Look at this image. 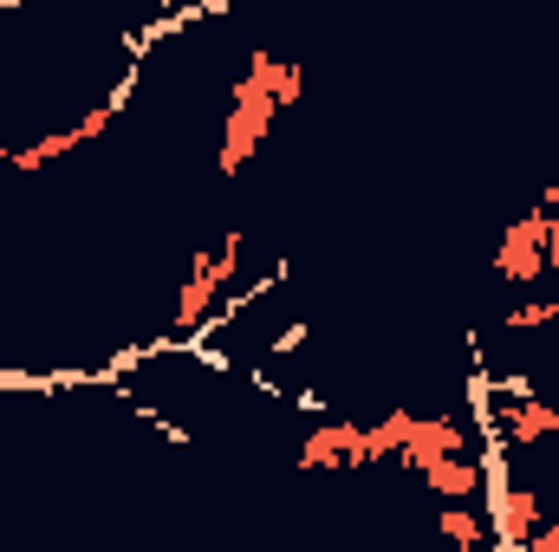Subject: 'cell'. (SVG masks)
<instances>
[{
  "label": "cell",
  "mask_w": 559,
  "mask_h": 552,
  "mask_svg": "<svg viewBox=\"0 0 559 552\" xmlns=\"http://www.w3.org/2000/svg\"><path fill=\"white\" fill-rule=\"evenodd\" d=\"M411 429H417V416H411V410H397V416H384L378 429H365V448H371V461H384V455H404Z\"/></svg>",
  "instance_id": "30bf717a"
},
{
  "label": "cell",
  "mask_w": 559,
  "mask_h": 552,
  "mask_svg": "<svg viewBox=\"0 0 559 552\" xmlns=\"http://www.w3.org/2000/svg\"><path fill=\"white\" fill-rule=\"evenodd\" d=\"M547 267H559V208L547 215Z\"/></svg>",
  "instance_id": "5bb4252c"
},
{
  "label": "cell",
  "mask_w": 559,
  "mask_h": 552,
  "mask_svg": "<svg viewBox=\"0 0 559 552\" xmlns=\"http://www.w3.org/2000/svg\"><path fill=\"white\" fill-rule=\"evenodd\" d=\"M481 468H488V533H495V547L527 552L540 540V494H534V488H508V475H501L495 455H488Z\"/></svg>",
  "instance_id": "6da1fadb"
},
{
  "label": "cell",
  "mask_w": 559,
  "mask_h": 552,
  "mask_svg": "<svg viewBox=\"0 0 559 552\" xmlns=\"http://www.w3.org/2000/svg\"><path fill=\"white\" fill-rule=\"evenodd\" d=\"M462 448H468L462 422H449V416H417V429H411V442H404V461H411V468H429V461H449V455H462Z\"/></svg>",
  "instance_id": "5b68a950"
},
{
  "label": "cell",
  "mask_w": 559,
  "mask_h": 552,
  "mask_svg": "<svg viewBox=\"0 0 559 552\" xmlns=\"http://www.w3.org/2000/svg\"><path fill=\"white\" fill-rule=\"evenodd\" d=\"M436 527H442V540H449V547H462V552H475L481 540H488V527H481L468 507H442V514H436Z\"/></svg>",
  "instance_id": "7c38bea8"
},
{
  "label": "cell",
  "mask_w": 559,
  "mask_h": 552,
  "mask_svg": "<svg viewBox=\"0 0 559 552\" xmlns=\"http://www.w3.org/2000/svg\"><path fill=\"white\" fill-rule=\"evenodd\" d=\"M488 422H495V435L514 442V448H527V442H540V435H559V410L554 404H534V397L514 404V410H495Z\"/></svg>",
  "instance_id": "8992f818"
},
{
  "label": "cell",
  "mask_w": 559,
  "mask_h": 552,
  "mask_svg": "<svg viewBox=\"0 0 559 552\" xmlns=\"http://www.w3.org/2000/svg\"><path fill=\"white\" fill-rule=\"evenodd\" d=\"M358 435H365L358 422H319V429L299 442V461H306V468H345V448H352Z\"/></svg>",
  "instance_id": "52a82bcc"
},
{
  "label": "cell",
  "mask_w": 559,
  "mask_h": 552,
  "mask_svg": "<svg viewBox=\"0 0 559 552\" xmlns=\"http://www.w3.org/2000/svg\"><path fill=\"white\" fill-rule=\"evenodd\" d=\"M299 345H306V325H286V332H280V358H286V351H299Z\"/></svg>",
  "instance_id": "2e32d148"
},
{
  "label": "cell",
  "mask_w": 559,
  "mask_h": 552,
  "mask_svg": "<svg viewBox=\"0 0 559 552\" xmlns=\"http://www.w3.org/2000/svg\"><path fill=\"white\" fill-rule=\"evenodd\" d=\"M79 124H72V131H52V137H39L33 143V149H13V156H7V163H13V169H46V163H52V156H66V149H79Z\"/></svg>",
  "instance_id": "8fae6325"
},
{
  "label": "cell",
  "mask_w": 559,
  "mask_h": 552,
  "mask_svg": "<svg viewBox=\"0 0 559 552\" xmlns=\"http://www.w3.org/2000/svg\"><path fill=\"white\" fill-rule=\"evenodd\" d=\"M105 124H111V111H105V105H92V111L79 118V137H85V143H92V137H105Z\"/></svg>",
  "instance_id": "4fadbf2b"
},
{
  "label": "cell",
  "mask_w": 559,
  "mask_h": 552,
  "mask_svg": "<svg viewBox=\"0 0 559 552\" xmlns=\"http://www.w3.org/2000/svg\"><path fill=\"white\" fill-rule=\"evenodd\" d=\"M495 274L514 279V286H534V279L547 274V208H527V215L501 235V248H495Z\"/></svg>",
  "instance_id": "3957f363"
},
{
  "label": "cell",
  "mask_w": 559,
  "mask_h": 552,
  "mask_svg": "<svg viewBox=\"0 0 559 552\" xmlns=\"http://www.w3.org/2000/svg\"><path fill=\"white\" fill-rule=\"evenodd\" d=\"M527 552H559V520H547V527H540V540H534Z\"/></svg>",
  "instance_id": "9a60e30c"
},
{
  "label": "cell",
  "mask_w": 559,
  "mask_h": 552,
  "mask_svg": "<svg viewBox=\"0 0 559 552\" xmlns=\"http://www.w3.org/2000/svg\"><path fill=\"white\" fill-rule=\"evenodd\" d=\"M274 118H280V105L254 85V79H235V85H228V137H222V156H215L222 176H235V169L261 149V137L274 131Z\"/></svg>",
  "instance_id": "7a4b0ae2"
},
{
  "label": "cell",
  "mask_w": 559,
  "mask_h": 552,
  "mask_svg": "<svg viewBox=\"0 0 559 552\" xmlns=\"http://www.w3.org/2000/svg\"><path fill=\"white\" fill-rule=\"evenodd\" d=\"M248 79L274 98L280 111H286V105H299V92H306L299 65H293V59H274V52H254V59H248Z\"/></svg>",
  "instance_id": "ba28073f"
},
{
  "label": "cell",
  "mask_w": 559,
  "mask_h": 552,
  "mask_svg": "<svg viewBox=\"0 0 559 552\" xmlns=\"http://www.w3.org/2000/svg\"><path fill=\"white\" fill-rule=\"evenodd\" d=\"M423 481H429V494H442L449 507H462V501L481 488V468H475L468 455H449V461H429V468H423Z\"/></svg>",
  "instance_id": "9c48e42d"
},
{
  "label": "cell",
  "mask_w": 559,
  "mask_h": 552,
  "mask_svg": "<svg viewBox=\"0 0 559 552\" xmlns=\"http://www.w3.org/2000/svg\"><path fill=\"white\" fill-rule=\"evenodd\" d=\"M215 292H222L215 254H195V261H189V279H182V292H176V332H195V325H209V312H215Z\"/></svg>",
  "instance_id": "277c9868"
}]
</instances>
